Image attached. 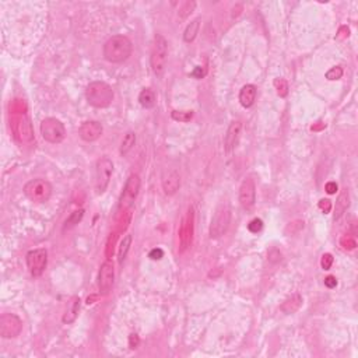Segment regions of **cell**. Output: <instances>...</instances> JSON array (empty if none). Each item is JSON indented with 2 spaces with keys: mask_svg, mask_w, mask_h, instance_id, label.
<instances>
[{
  "mask_svg": "<svg viewBox=\"0 0 358 358\" xmlns=\"http://www.w3.org/2000/svg\"><path fill=\"white\" fill-rule=\"evenodd\" d=\"M133 43L125 35H114L104 45V58L111 63H122L130 58Z\"/></svg>",
  "mask_w": 358,
  "mask_h": 358,
  "instance_id": "6da1fadb",
  "label": "cell"
},
{
  "mask_svg": "<svg viewBox=\"0 0 358 358\" xmlns=\"http://www.w3.org/2000/svg\"><path fill=\"white\" fill-rule=\"evenodd\" d=\"M85 98L94 108H106L114 101V90L104 81H93L85 88Z\"/></svg>",
  "mask_w": 358,
  "mask_h": 358,
  "instance_id": "7a4b0ae2",
  "label": "cell"
},
{
  "mask_svg": "<svg viewBox=\"0 0 358 358\" xmlns=\"http://www.w3.org/2000/svg\"><path fill=\"white\" fill-rule=\"evenodd\" d=\"M167 60H168V42L161 34H157L154 37L151 58H150V64L155 76H163L167 68Z\"/></svg>",
  "mask_w": 358,
  "mask_h": 358,
  "instance_id": "3957f363",
  "label": "cell"
},
{
  "mask_svg": "<svg viewBox=\"0 0 358 358\" xmlns=\"http://www.w3.org/2000/svg\"><path fill=\"white\" fill-rule=\"evenodd\" d=\"M52 185L42 178L31 179L24 185V195L34 203H45L52 196Z\"/></svg>",
  "mask_w": 358,
  "mask_h": 358,
  "instance_id": "277c9868",
  "label": "cell"
},
{
  "mask_svg": "<svg viewBox=\"0 0 358 358\" xmlns=\"http://www.w3.org/2000/svg\"><path fill=\"white\" fill-rule=\"evenodd\" d=\"M231 222V209L227 205H221L211 218L209 235L211 239H220L224 235Z\"/></svg>",
  "mask_w": 358,
  "mask_h": 358,
  "instance_id": "5b68a950",
  "label": "cell"
},
{
  "mask_svg": "<svg viewBox=\"0 0 358 358\" xmlns=\"http://www.w3.org/2000/svg\"><path fill=\"white\" fill-rule=\"evenodd\" d=\"M114 174V163L108 157H102L97 161L95 165V192L97 195H102L111 182Z\"/></svg>",
  "mask_w": 358,
  "mask_h": 358,
  "instance_id": "8992f818",
  "label": "cell"
},
{
  "mask_svg": "<svg viewBox=\"0 0 358 358\" xmlns=\"http://www.w3.org/2000/svg\"><path fill=\"white\" fill-rule=\"evenodd\" d=\"M41 135L45 142L51 144H59L66 137V129L63 123L56 118H47L41 122Z\"/></svg>",
  "mask_w": 358,
  "mask_h": 358,
  "instance_id": "52a82bcc",
  "label": "cell"
},
{
  "mask_svg": "<svg viewBox=\"0 0 358 358\" xmlns=\"http://www.w3.org/2000/svg\"><path fill=\"white\" fill-rule=\"evenodd\" d=\"M27 266L32 277H41L48 264V252L43 248L32 249L26 256Z\"/></svg>",
  "mask_w": 358,
  "mask_h": 358,
  "instance_id": "ba28073f",
  "label": "cell"
},
{
  "mask_svg": "<svg viewBox=\"0 0 358 358\" xmlns=\"http://www.w3.org/2000/svg\"><path fill=\"white\" fill-rule=\"evenodd\" d=\"M193 221H195V213H193V209L189 207L186 216L182 220L181 230H179V252L181 253H184L192 245V241H193Z\"/></svg>",
  "mask_w": 358,
  "mask_h": 358,
  "instance_id": "9c48e42d",
  "label": "cell"
},
{
  "mask_svg": "<svg viewBox=\"0 0 358 358\" xmlns=\"http://www.w3.org/2000/svg\"><path fill=\"white\" fill-rule=\"evenodd\" d=\"M23 330V322L14 314H3L0 316V336L3 339H14Z\"/></svg>",
  "mask_w": 358,
  "mask_h": 358,
  "instance_id": "30bf717a",
  "label": "cell"
},
{
  "mask_svg": "<svg viewBox=\"0 0 358 358\" xmlns=\"http://www.w3.org/2000/svg\"><path fill=\"white\" fill-rule=\"evenodd\" d=\"M140 178L137 174H132L126 181V185L123 188V193H122L121 202H119V207L123 210H127L129 207H132V205L136 200L139 190H140Z\"/></svg>",
  "mask_w": 358,
  "mask_h": 358,
  "instance_id": "8fae6325",
  "label": "cell"
},
{
  "mask_svg": "<svg viewBox=\"0 0 358 358\" xmlns=\"http://www.w3.org/2000/svg\"><path fill=\"white\" fill-rule=\"evenodd\" d=\"M114 280H115V267L114 263L108 259L101 264L100 273H98V290L100 294H109L114 287Z\"/></svg>",
  "mask_w": 358,
  "mask_h": 358,
  "instance_id": "7c38bea8",
  "label": "cell"
},
{
  "mask_svg": "<svg viewBox=\"0 0 358 358\" xmlns=\"http://www.w3.org/2000/svg\"><path fill=\"white\" fill-rule=\"evenodd\" d=\"M256 202V186L252 178H245L239 188V203L243 209H252Z\"/></svg>",
  "mask_w": 358,
  "mask_h": 358,
  "instance_id": "4fadbf2b",
  "label": "cell"
},
{
  "mask_svg": "<svg viewBox=\"0 0 358 358\" xmlns=\"http://www.w3.org/2000/svg\"><path fill=\"white\" fill-rule=\"evenodd\" d=\"M104 132V127L101 125L100 122L97 121H87L84 122L79 129L80 137L84 140V142L93 143L95 140H98Z\"/></svg>",
  "mask_w": 358,
  "mask_h": 358,
  "instance_id": "5bb4252c",
  "label": "cell"
},
{
  "mask_svg": "<svg viewBox=\"0 0 358 358\" xmlns=\"http://www.w3.org/2000/svg\"><path fill=\"white\" fill-rule=\"evenodd\" d=\"M242 132V123L239 121H234L230 123V126L227 129L226 137H224V151L231 153L234 148L237 147L239 137Z\"/></svg>",
  "mask_w": 358,
  "mask_h": 358,
  "instance_id": "9a60e30c",
  "label": "cell"
},
{
  "mask_svg": "<svg viewBox=\"0 0 358 358\" xmlns=\"http://www.w3.org/2000/svg\"><path fill=\"white\" fill-rule=\"evenodd\" d=\"M181 188V176L175 169H169L163 176V190L167 196L175 195Z\"/></svg>",
  "mask_w": 358,
  "mask_h": 358,
  "instance_id": "2e32d148",
  "label": "cell"
},
{
  "mask_svg": "<svg viewBox=\"0 0 358 358\" xmlns=\"http://www.w3.org/2000/svg\"><path fill=\"white\" fill-rule=\"evenodd\" d=\"M256 95H258V88L253 84L243 85L241 91H239V102L243 108H251L256 101Z\"/></svg>",
  "mask_w": 358,
  "mask_h": 358,
  "instance_id": "e0dca14e",
  "label": "cell"
},
{
  "mask_svg": "<svg viewBox=\"0 0 358 358\" xmlns=\"http://www.w3.org/2000/svg\"><path fill=\"white\" fill-rule=\"evenodd\" d=\"M16 133L23 142H31L32 137H34V132H32L31 122H30L28 118H26V116L18 118L16 125Z\"/></svg>",
  "mask_w": 358,
  "mask_h": 358,
  "instance_id": "ac0fdd59",
  "label": "cell"
},
{
  "mask_svg": "<svg viewBox=\"0 0 358 358\" xmlns=\"http://www.w3.org/2000/svg\"><path fill=\"white\" fill-rule=\"evenodd\" d=\"M80 306H81V300H80L79 297H73V298L70 300V302H69L68 309H66L63 318H62V322H63L64 325H70V323H73V322L77 319L80 312Z\"/></svg>",
  "mask_w": 358,
  "mask_h": 358,
  "instance_id": "d6986e66",
  "label": "cell"
},
{
  "mask_svg": "<svg viewBox=\"0 0 358 358\" xmlns=\"http://www.w3.org/2000/svg\"><path fill=\"white\" fill-rule=\"evenodd\" d=\"M350 206V193L347 189H343L336 200V207H334V220H340L343 214L347 211Z\"/></svg>",
  "mask_w": 358,
  "mask_h": 358,
  "instance_id": "ffe728a7",
  "label": "cell"
},
{
  "mask_svg": "<svg viewBox=\"0 0 358 358\" xmlns=\"http://www.w3.org/2000/svg\"><path fill=\"white\" fill-rule=\"evenodd\" d=\"M301 305H302V297H301L300 294H294L291 295L288 300H285L284 302H283L281 311L284 312V314H287V315H291V314L298 311L301 308Z\"/></svg>",
  "mask_w": 358,
  "mask_h": 358,
  "instance_id": "44dd1931",
  "label": "cell"
},
{
  "mask_svg": "<svg viewBox=\"0 0 358 358\" xmlns=\"http://www.w3.org/2000/svg\"><path fill=\"white\" fill-rule=\"evenodd\" d=\"M139 102L143 108L146 109H151L155 106V102H157V98H155V94L151 88H143L139 94Z\"/></svg>",
  "mask_w": 358,
  "mask_h": 358,
  "instance_id": "7402d4cb",
  "label": "cell"
},
{
  "mask_svg": "<svg viewBox=\"0 0 358 358\" xmlns=\"http://www.w3.org/2000/svg\"><path fill=\"white\" fill-rule=\"evenodd\" d=\"M199 28H200V18H195L193 21H190L188 27L185 28L184 32V41L185 42H193L199 34Z\"/></svg>",
  "mask_w": 358,
  "mask_h": 358,
  "instance_id": "603a6c76",
  "label": "cell"
},
{
  "mask_svg": "<svg viewBox=\"0 0 358 358\" xmlns=\"http://www.w3.org/2000/svg\"><path fill=\"white\" fill-rule=\"evenodd\" d=\"M135 144H136V133L127 132L121 143V150H119V151H121L122 155L125 157V155H127V154L130 153L133 150V147H135Z\"/></svg>",
  "mask_w": 358,
  "mask_h": 358,
  "instance_id": "cb8c5ba5",
  "label": "cell"
},
{
  "mask_svg": "<svg viewBox=\"0 0 358 358\" xmlns=\"http://www.w3.org/2000/svg\"><path fill=\"white\" fill-rule=\"evenodd\" d=\"M83 217H84V210H83V209L73 211V213H72V214H70V216L66 218V221H64L63 231L74 228V227L77 226V224H79V222L83 220Z\"/></svg>",
  "mask_w": 358,
  "mask_h": 358,
  "instance_id": "d4e9b609",
  "label": "cell"
},
{
  "mask_svg": "<svg viewBox=\"0 0 358 358\" xmlns=\"http://www.w3.org/2000/svg\"><path fill=\"white\" fill-rule=\"evenodd\" d=\"M130 247H132V235H126V237L122 239L121 247H119V253H118L119 264H122L126 260V256L129 251H130Z\"/></svg>",
  "mask_w": 358,
  "mask_h": 358,
  "instance_id": "484cf974",
  "label": "cell"
},
{
  "mask_svg": "<svg viewBox=\"0 0 358 358\" xmlns=\"http://www.w3.org/2000/svg\"><path fill=\"white\" fill-rule=\"evenodd\" d=\"M171 116H172V119H174V121L186 123V122L192 121V118H193V111H172Z\"/></svg>",
  "mask_w": 358,
  "mask_h": 358,
  "instance_id": "4316f807",
  "label": "cell"
},
{
  "mask_svg": "<svg viewBox=\"0 0 358 358\" xmlns=\"http://www.w3.org/2000/svg\"><path fill=\"white\" fill-rule=\"evenodd\" d=\"M274 87L277 90V94L281 98H285L288 94V83L284 79H276L274 80Z\"/></svg>",
  "mask_w": 358,
  "mask_h": 358,
  "instance_id": "83f0119b",
  "label": "cell"
},
{
  "mask_svg": "<svg viewBox=\"0 0 358 358\" xmlns=\"http://www.w3.org/2000/svg\"><path fill=\"white\" fill-rule=\"evenodd\" d=\"M342 76H343V69L340 68V66H334V68H332L330 70H327L326 74H325V77H326L329 81H334V80L342 79Z\"/></svg>",
  "mask_w": 358,
  "mask_h": 358,
  "instance_id": "f1b7e54d",
  "label": "cell"
},
{
  "mask_svg": "<svg viewBox=\"0 0 358 358\" xmlns=\"http://www.w3.org/2000/svg\"><path fill=\"white\" fill-rule=\"evenodd\" d=\"M248 230L252 234H258L263 230V221L260 218H253L252 221L248 224Z\"/></svg>",
  "mask_w": 358,
  "mask_h": 358,
  "instance_id": "f546056e",
  "label": "cell"
},
{
  "mask_svg": "<svg viewBox=\"0 0 358 358\" xmlns=\"http://www.w3.org/2000/svg\"><path fill=\"white\" fill-rule=\"evenodd\" d=\"M195 7H196L195 2H186V3H184V6L181 7V10H179V16L182 17V18L188 17L190 13L193 11Z\"/></svg>",
  "mask_w": 358,
  "mask_h": 358,
  "instance_id": "4dcf8cb0",
  "label": "cell"
},
{
  "mask_svg": "<svg viewBox=\"0 0 358 358\" xmlns=\"http://www.w3.org/2000/svg\"><path fill=\"white\" fill-rule=\"evenodd\" d=\"M333 264V256L330 253H325L321 259V266L323 270H329Z\"/></svg>",
  "mask_w": 358,
  "mask_h": 358,
  "instance_id": "1f68e13d",
  "label": "cell"
},
{
  "mask_svg": "<svg viewBox=\"0 0 358 358\" xmlns=\"http://www.w3.org/2000/svg\"><path fill=\"white\" fill-rule=\"evenodd\" d=\"M116 238H118V234H116V232H114V234H111L109 239H108V247H106V258H111L112 255H114V245H115V242H116Z\"/></svg>",
  "mask_w": 358,
  "mask_h": 358,
  "instance_id": "d6a6232c",
  "label": "cell"
},
{
  "mask_svg": "<svg viewBox=\"0 0 358 358\" xmlns=\"http://www.w3.org/2000/svg\"><path fill=\"white\" fill-rule=\"evenodd\" d=\"M148 258L151 259V260H160V259L164 258V251L161 248H154L148 253Z\"/></svg>",
  "mask_w": 358,
  "mask_h": 358,
  "instance_id": "836d02e7",
  "label": "cell"
},
{
  "mask_svg": "<svg viewBox=\"0 0 358 358\" xmlns=\"http://www.w3.org/2000/svg\"><path fill=\"white\" fill-rule=\"evenodd\" d=\"M139 344H140V339H139V336H137L136 333H132V334L129 336V347L132 348V350H135V348L139 347Z\"/></svg>",
  "mask_w": 358,
  "mask_h": 358,
  "instance_id": "e575fe53",
  "label": "cell"
},
{
  "mask_svg": "<svg viewBox=\"0 0 358 358\" xmlns=\"http://www.w3.org/2000/svg\"><path fill=\"white\" fill-rule=\"evenodd\" d=\"M319 207H321V210L323 213H329V211L332 210V202L327 200V199H322L319 202Z\"/></svg>",
  "mask_w": 358,
  "mask_h": 358,
  "instance_id": "d590c367",
  "label": "cell"
},
{
  "mask_svg": "<svg viewBox=\"0 0 358 358\" xmlns=\"http://www.w3.org/2000/svg\"><path fill=\"white\" fill-rule=\"evenodd\" d=\"M190 74H192V77H195V79L200 80V79H203V77H205V76H206V70L203 68H202V66H197V68H195V70H193V72H192V73H190Z\"/></svg>",
  "mask_w": 358,
  "mask_h": 358,
  "instance_id": "8d00e7d4",
  "label": "cell"
},
{
  "mask_svg": "<svg viewBox=\"0 0 358 358\" xmlns=\"http://www.w3.org/2000/svg\"><path fill=\"white\" fill-rule=\"evenodd\" d=\"M325 285H326L327 288H334L337 285V280L334 276H327L326 279H325Z\"/></svg>",
  "mask_w": 358,
  "mask_h": 358,
  "instance_id": "74e56055",
  "label": "cell"
},
{
  "mask_svg": "<svg viewBox=\"0 0 358 358\" xmlns=\"http://www.w3.org/2000/svg\"><path fill=\"white\" fill-rule=\"evenodd\" d=\"M325 190H326V193H329V195H334L337 192V184L336 182H327L326 186H325Z\"/></svg>",
  "mask_w": 358,
  "mask_h": 358,
  "instance_id": "f35d334b",
  "label": "cell"
}]
</instances>
